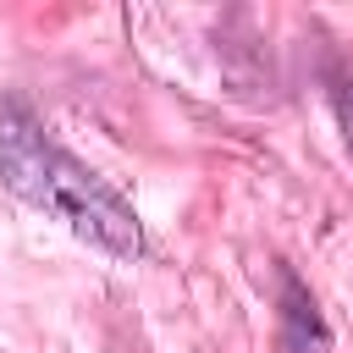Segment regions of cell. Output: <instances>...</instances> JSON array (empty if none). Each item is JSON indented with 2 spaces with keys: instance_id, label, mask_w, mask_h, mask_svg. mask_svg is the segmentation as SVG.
<instances>
[{
  "instance_id": "1",
  "label": "cell",
  "mask_w": 353,
  "mask_h": 353,
  "mask_svg": "<svg viewBox=\"0 0 353 353\" xmlns=\"http://www.w3.org/2000/svg\"><path fill=\"white\" fill-rule=\"evenodd\" d=\"M0 182L22 204L55 215L72 237L94 243L99 254H110V259L143 254L138 210L94 165H83L72 149H61L50 138V127L22 105H0Z\"/></svg>"
},
{
  "instance_id": "2",
  "label": "cell",
  "mask_w": 353,
  "mask_h": 353,
  "mask_svg": "<svg viewBox=\"0 0 353 353\" xmlns=\"http://www.w3.org/2000/svg\"><path fill=\"white\" fill-rule=\"evenodd\" d=\"M276 353H331V325L314 292L287 265H281V292H276Z\"/></svg>"
},
{
  "instance_id": "3",
  "label": "cell",
  "mask_w": 353,
  "mask_h": 353,
  "mask_svg": "<svg viewBox=\"0 0 353 353\" xmlns=\"http://www.w3.org/2000/svg\"><path fill=\"white\" fill-rule=\"evenodd\" d=\"M331 105H336L342 138H347V149H353V77H347V72H342V77H331Z\"/></svg>"
}]
</instances>
